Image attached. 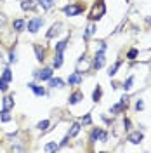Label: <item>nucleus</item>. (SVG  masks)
Wrapping results in <instances>:
<instances>
[{
    "label": "nucleus",
    "instance_id": "f257e3e1",
    "mask_svg": "<svg viewBox=\"0 0 151 153\" xmlns=\"http://www.w3.org/2000/svg\"><path fill=\"white\" fill-rule=\"evenodd\" d=\"M104 12H106V5H104L103 2H97L92 7V10H90V19H99Z\"/></svg>",
    "mask_w": 151,
    "mask_h": 153
},
{
    "label": "nucleus",
    "instance_id": "f03ea898",
    "mask_svg": "<svg viewBox=\"0 0 151 153\" xmlns=\"http://www.w3.org/2000/svg\"><path fill=\"white\" fill-rule=\"evenodd\" d=\"M42 25H44V19L42 18H33L28 21V30L31 33H37L38 30L42 28Z\"/></svg>",
    "mask_w": 151,
    "mask_h": 153
},
{
    "label": "nucleus",
    "instance_id": "7ed1b4c3",
    "mask_svg": "<svg viewBox=\"0 0 151 153\" xmlns=\"http://www.w3.org/2000/svg\"><path fill=\"white\" fill-rule=\"evenodd\" d=\"M104 49H106V45H101V51H99V52H97V54H95V59H94V66L97 68V70H99V68H103V65H104V59H106V57H104Z\"/></svg>",
    "mask_w": 151,
    "mask_h": 153
},
{
    "label": "nucleus",
    "instance_id": "20e7f679",
    "mask_svg": "<svg viewBox=\"0 0 151 153\" xmlns=\"http://www.w3.org/2000/svg\"><path fill=\"white\" fill-rule=\"evenodd\" d=\"M82 10H84L82 5H68V7H64V12H66L68 16H76V14H80Z\"/></svg>",
    "mask_w": 151,
    "mask_h": 153
},
{
    "label": "nucleus",
    "instance_id": "39448f33",
    "mask_svg": "<svg viewBox=\"0 0 151 153\" xmlns=\"http://www.w3.org/2000/svg\"><path fill=\"white\" fill-rule=\"evenodd\" d=\"M90 139H92V141H95V139L106 141V139H108V134L104 132V131H101V129H94V131H92V136H90Z\"/></svg>",
    "mask_w": 151,
    "mask_h": 153
},
{
    "label": "nucleus",
    "instance_id": "423d86ee",
    "mask_svg": "<svg viewBox=\"0 0 151 153\" xmlns=\"http://www.w3.org/2000/svg\"><path fill=\"white\" fill-rule=\"evenodd\" d=\"M80 82H82L80 71H75V73H71V75L68 76V84H70V85H76V84H80Z\"/></svg>",
    "mask_w": 151,
    "mask_h": 153
},
{
    "label": "nucleus",
    "instance_id": "0eeeda50",
    "mask_svg": "<svg viewBox=\"0 0 151 153\" xmlns=\"http://www.w3.org/2000/svg\"><path fill=\"white\" fill-rule=\"evenodd\" d=\"M37 5H38V0H24V2L21 4V7L24 10H33Z\"/></svg>",
    "mask_w": 151,
    "mask_h": 153
},
{
    "label": "nucleus",
    "instance_id": "6e6552de",
    "mask_svg": "<svg viewBox=\"0 0 151 153\" xmlns=\"http://www.w3.org/2000/svg\"><path fill=\"white\" fill-rule=\"evenodd\" d=\"M129 141L132 144H139L142 141V134L139 132V131H137V132H130L129 134Z\"/></svg>",
    "mask_w": 151,
    "mask_h": 153
},
{
    "label": "nucleus",
    "instance_id": "1a4fd4ad",
    "mask_svg": "<svg viewBox=\"0 0 151 153\" xmlns=\"http://www.w3.org/2000/svg\"><path fill=\"white\" fill-rule=\"evenodd\" d=\"M84 99V94L80 92V91H76V92H73V94L70 96V105H76V103H80Z\"/></svg>",
    "mask_w": 151,
    "mask_h": 153
},
{
    "label": "nucleus",
    "instance_id": "9d476101",
    "mask_svg": "<svg viewBox=\"0 0 151 153\" xmlns=\"http://www.w3.org/2000/svg\"><path fill=\"white\" fill-rule=\"evenodd\" d=\"M50 76H52V70L50 68H45V70H42L38 73V78L40 80H50Z\"/></svg>",
    "mask_w": 151,
    "mask_h": 153
},
{
    "label": "nucleus",
    "instance_id": "9b49d317",
    "mask_svg": "<svg viewBox=\"0 0 151 153\" xmlns=\"http://www.w3.org/2000/svg\"><path fill=\"white\" fill-rule=\"evenodd\" d=\"M50 87H52V89H63L64 84H63L61 78H52V76H50Z\"/></svg>",
    "mask_w": 151,
    "mask_h": 153
},
{
    "label": "nucleus",
    "instance_id": "f8f14e48",
    "mask_svg": "<svg viewBox=\"0 0 151 153\" xmlns=\"http://www.w3.org/2000/svg\"><path fill=\"white\" fill-rule=\"evenodd\" d=\"M2 103H4V110H10V108L14 106V99H12L10 96H5Z\"/></svg>",
    "mask_w": 151,
    "mask_h": 153
},
{
    "label": "nucleus",
    "instance_id": "ddd939ff",
    "mask_svg": "<svg viewBox=\"0 0 151 153\" xmlns=\"http://www.w3.org/2000/svg\"><path fill=\"white\" fill-rule=\"evenodd\" d=\"M28 87L35 92L37 96H44L45 94V91H44V87H38V85H35V84H28Z\"/></svg>",
    "mask_w": 151,
    "mask_h": 153
},
{
    "label": "nucleus",
    "instance_id": "4468645a",
    "mask_svg": "<svg viewBox=\"0 0 151 153\" xmlns=\"http://www.w3.org/2000/svg\"><path fill=\"white\" fill-rule=\"evenodd\" d=\"M59 28H61V23H56V25H52L50 31L47 33V38H52L54 35H57V33H59Z\"/></svg>",
    "mask_w": 151,
    "mask_h": 153
},
{
    "label": "nucleus",
    "instance_id": "2eb2a0df",
    "mask_svg": "<svg viewBox=\"0 0 151 153\" xmlns=\"http://www.w3.org/2000/svg\"><path fill=\"white\" fill-rule=\"evenodd\" d=\"M78 132H80V124H73L71 129H70V132H68V136H70V137H75Z\"/></svg>",
    "mask_w": 151,
    "mask_h": 153
},
{
    "label": "nucleus",
    "instance_id": "dca6fc26",
    "mask_svg": "<svg viewBox=\"0 0 151 153\" xmlns=\"http://www.w3.org/2000/svg\"><path fill=\"white\" fill-rule=\"evenodd\" d=\"M89 66H90V63H89L85 57L78 61V71H82V68H84V70H89Z\"/></svg>",
    "mask_w": 151,
    "mask_h": 153
},
{
    "label": "nucleus",
    "instance_id": "f3484780",
    "mask_svg": "<svg viewBox=\"0 0 151 153\" xmlns=\"http://www.w3.org/2000/svg\"><path fill=\"white\" fill-rule=\"evenodd\" d=\"M94 31H95V25H89L87 30H85V33H84V38H89L90 35H94Z\"/></svg>",
    "mask_w": 151,
    "mask_h": 153
},
{
    "label": "nucleus",
    "instance_id": "a211bd4d",
    "mask_svg": "<svg viewBox=\"0 0 151 153\" xmlns=\"http://www.w3.org/2000/svg\"><path fill=\"white\" fill-rule=\"evenodd\" d=\"M38 4L44 7V9H50L54 5V0H38Z\"/></svg>",
    "mask_w": 151,
    "mask_h": 153
},
{
    "label": "nucleus",
    "instance_id": "6ab92c4d",
    "mask_svg": "<svg viewBox=\"0 0 151 153\" xmlns=\"http://www.w3.org/2000/svg\"><path fill=\"white\" fill-rule=\"evenodd\" d=\"M23 28H24V21H23V19H16V21H14V30H16V31H21Z\"/></svg>",
    "mask_w": 151,
    "mask_h": 153
},
{
    "label": "nucleus",
    "instance_id": "aec40b11",
    "mask_svg": "<svg viewBox=\"0 0 151 153\" xmlns=\"http://www.w3.org/2000/svg\"><path fill=\"white\" fill-rule=\"evenodd\" d=\"M66 47H68V42H66V40H61V42L56 45V51H57V52H64V49H66Z\"/></svg>",
    "mask_w": 151,
    "mask_h": 153
},
{
    "label": "nucleus",
    "instance_id": "412c9836",
    "mask_svg": "<svg viewBox=\"0 0 151 153\" xmlns=\"http://www.w3.org/2000/svg\"><path fill=\"white\" fill-rule=\"evenodd\" d=\"M61 65H63V52H57V56L54 57V66L59 68Z\"/></svg>",
    "mask_w": 151,
    "mask_h": 153
},
{
    "label": "nucleus",
    "instance_id": "4be33fe9",
    "mask_svg": "<svg viewBox=\"0 0 151 153\" xmlns=\"http://www.w3.org/2000/svg\"><path fill=\"white\" fill-rule=\"evenodd\" d=\"M120 65H122V63H120V61H116V63H115L113 66L110 68V71H108V75H110V76L116 75V70H118V68H120Z\"/></svg>",
    "mask_w": 151,
    "mask_h": 153
},
{
    "label": "nucleus",
    "instance_id": "5701e85b",
    "mask_svg": "<svg viewBox=\"0 0 151 153\" xmlns=\"http://www.w3.org/2000/svg\"><path fill=\"white\" fill-rule=\"evenodd\" d=\"M49 125H50V122H49V120H42V122H38V129H40V131H47L49 129Z\"/></svg>",
    "mask_w": 151,
    "mask_h": 153
},
{
    "label": "nucleus",
    "instance_id": "b1692460",
    "mask_svg": "<svg viewBox=\"0 0 151 153\" xmlns=\"http://www.w3.org/2000/svg\"><path fill=\"white\" fill-rule=\"evenodd\" d=\"M0 118H2V122H9V120H10L9 110H2V113H0Z\"/></svg>",
    "mask_w": 151,
    "mask_h": 153
},
{
    "label": "nucleus",
    "instance_id": "393cba45",
    "mask_svg": "<svg viewBox=\"0 0 151 153\" xmlns=\"http://www.w3.org/2000/svg\"><path fill=\"white\" fill-rule=\"evenodd\" d=\"M35 54H37V59H38V61H44V59H45V57H44V51L38 47V45H35Z\"/></svg>",
    "mask_w": 151,
    "mask_h": 153
},
{
    "label": "nucleus",
    "instance_id": "a878e982",
    "mask_svg": "<svg viewBox=\"0 0 151 153\" xmlns=\"http://www.w3.org/2000/svg\"><path fill=\"white\" fill-rule=\"evenodd\" d=\"M2 78H4V80H7V82H10V80H12V73H10L9 68H5V70H4V75H2Z\"/></svg>",
    "mask_w": 151,
    "mask_h": 153
},
{
    "label": "nucleus",
    "instance_id": "bb28decb",
    "mask_svg": "<svg viewBox=\"0 0 151 153\" xmlns=\"http://www.w3.org/2000/svg\"><path fill=\"white\" fill-rule=\"evenodd\" d=\"M132 84H134V76H129V78H127V82L123 84V89H125V91L132 89Z\"/></svg>",
    "mask_w": 151,
    "mask_h": 153
},
{
    "label": "nucleus",
    "instance_id": "cd10ccee",
    "mask_svg": "<svg viewBox=\"0 0 151 153\" xmlns=\"http://www.w3.org/2000/svg\"><path fill=\"white\" fill-rule=\"evenodd\" d=\"M101 94H103V91H101V87L97 85V89L94 91V96H92V99H94V101H99V99H101Z\"/></svg>",
    "mask_w": 151,
    "mask_h": 153
},
{
    "label": "nucleus",
    "instance_id": "c85d7f7f",
    "mask_svg": "<svg viewBox=\"0 0 151 153\" xmlns=\"http://www.w3.org/2000/svg\"><path fill=\"white\" fill-rule=\"evenodd\" d=\"M57 148H59V144H56V143H49V144H45V152H56Z\"/></svg>",
    "mask_w": 151,
    "mask_h": 153
},
{
    "label": "nucleus",
    "instance_id": "c756f323",
    "mask_svg": "<svg viewBox=\"0 0 151 153\" xmlns=\"http://www.w3.org/2000/svg\"><path fill=\"white\" fill-rule=\"evenodd\" d=\"M123 106H125V105H122V103H118V105L111 106V113H118V111H122Z\"/></svg>",
    "mask_w": 151,
    "mask_h": 153
},
{
    "label": "nucleus",
    "instance_id": "7c9ffc66",
    "mask_svg": "<svg viewBox=\"0 0 151 153\" xmlns=\"http://www.w3.org/2000/svg\"><path fill=\"white\" fill-rule=\"evenodd\" d=\"M7 84H9L7 80H4V78H0V91H2V92H5V91H7Z\"/></svg>",
    "mask_w": 151,
    "mask_h": 153
},
{
    "label": "nucleus",
    "instance_id": "2f4dec72",
    "mask_svg": "<svg viewBox=\"0 0 151 153\" xmlns=\"http://www.w3.org/2000/svg\"><path fill=\"white\" fill-rule=\"evenodd\" d=\"M135 56H137V51H135V49H130V51H129V54H127L129 59H135Z\"/></svg>",
    "mask_w": 151,
    "mask_h": 153
},
{
    "label": "nucleus",
    "instance_id": "473e14b6",
    "mask_svg": "<svg viewBox=\"0 0 151 153\" xmlns=\"http://www.w3.org/2000/svg\"><path fill=\"white\" fill-rule=\"evenodd\" d=\"M82 122H84L85 125H90V122H92V118H90V115H85L84 118H82Z\"/></svg>",
    "mask_w": 151,
    "mask_h": 153
},
{
    "label": "nucleus",
    "instance_id": "72a5a7b5",
    "mask_svg": "<svg viewBox=\"0 0 151 153\" xmlns=\"http://www.w3.org/2000/svg\"><path fill=\"white\" fill-rule=\"evenodd\" d=\"M16 59H18L16 54H14V52H10V54H9V61H10V63H16Z\"/></svg>",
    "mask_w": 151,
    "mask_h": 153
},
{
    "label": "nucleus",
    "instance_id": "f704fd0d",
    "mask_svg": "<svg viewBox=\"0 0 151 153\" xmlns=\"http://www.w3.org/2000/svg\"><path fill=\"white\" fill-rule=\"evenodd\" d=\"M135 108H137V110H142V108H144V103H142V101H137Z\"/></svg>",
    "mask_w": 151,
    "mask_h": 153
},
{
    "label": "nucleus",
    "instance_id": "c9c22d12",
    "mask_svg": "<svg viewBox=\"0 0 151 153\" xmlns=\"http://www.w3.org/2000/svg\"><path fill=\"white\" fill-rule=\"evenodd\" d=\"M4 23H5V18H4V16L0 14V25H4Z\"/></svg>",
    "mask_w": 151,
    "mask_h": 153
}]
</instances>
